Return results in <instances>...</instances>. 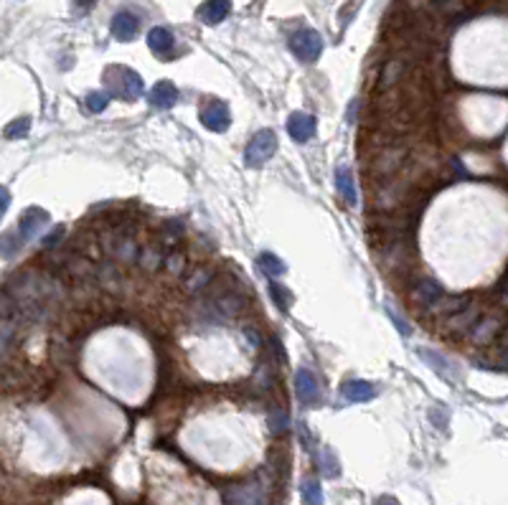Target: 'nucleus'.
<instances>
[{
  "label": "nucleus",
  "instance_id": "obj_19",
  "mask_svg": "<svg viewBox=\"0 0 508 505\" xmlns=\"http://www.w3.org/2000/svg\"><path fill=\"white\" fill-rule=\"evenodd\" d=\"M257 264H259V269H262L267 277H280V274H285V261L280 259V256H275V254H269V251H264V254H259V259H257Z\"/></svg>",
  "mask_w": 508,
  "mask_h": 505
},
{
  "label": "nucleus",
  "instance_id": "obj_21",
  "mask_svg": "<svg viewBox=\"0 0 508 505\" xmlns=\"http://www.w3.org/2000/svg\"><path fill=\"white\" fill-rule=\"evenodd\" d=\"M269 297H272V302H275L282 313H287V308H290V297H292L287 287H282L280 282H275V279H269Z\"/></svg>",
  "mask_w": 508,
  "mask_h": 505
},
{
  "label": "nucleus",
  "instance_id": "obj_24",
  "mask_svg": "<svg viewBox=\"0 0 508 505\" xmlns=\"http://www.w3.org/2000/svg\"><path fill=\"white\" fill-rule=\"evenodd\" d=\"M188 264V256L181 254V251H175V254H168L165 256V264L163 267L168 269V274H173V277H181L183 269H186Z\"/></svg>",
  "mask_w": 508,
  "mask_h": 505
},
{
  "label": "nucleus",
  "instance_id": "obj_25",
  "mask_svg": "<svg viewBox=\"0 0 508 505\" xmlns=\"http://www.w3.org/2000/svg\"><path fill=\"white\" fill-rule=\"evenodd\" d=\"M107 105H110V94L107 92H89L87 94V110L92 112V115H100L102 110H107Z\"/></svg>",
  "mask_w": 508,
  "mask_h": 505
},
{
  "label": "nucleus",
  "instance_id": "obj_22",
  "mask_svg": "<svg viewBox=\"0 0 508 505\" xmlns=\"http://www.w3.org/2000/svg\"><path fill=\"white\" fill-rule=\"evenodd\" d=\"M28 130H31V117H18V120H13L11 125H6L3 135H6L8 140H21L28 135Z\"/></svg>",
  "mask_w": 508,
  "mask_h": 505
},
{
  "label": "nucleus",
  "instance_id": "obj_20",
  "mask_svg": "<svg viewBox=\"0 0 508 505\" xmlns=\"http://www.w3.org/2000/svg\"><path fill=\"white\" fill-rule=\"evenodd\" d=\"M21 246H24V241H21V236H18V231H8L0 236V256L3 259H11V256H16L18 251H21Z\"/></svg>",
  "mask_w": 508,
  "mask_h": 505
},
{
  "label": "nucleus",
  "instance_id": "obj_14",
  "mask_svg": "<svg viewBox=\"0 0 508 505\" xmlns=\"http://www.w3.org/2000/svg\"><path fill=\"white\" fill-rule=\"evenodd\" d=\"M165 256H168V251H165V246L160 244V241L158 244H147L140 249V259H138V264L142 267V272L155 274L165 264Z\"/></svg>",
  "mask_w": 508,
  "mask_h": 505
},
{
  "label": "nucleus",
  "instance_id": "obj_30",
  "mask_svg": "<svg viewBox=\"0 0 508 505\" xmlns=\"http://www.w3.org/2000/svg\"><path fill=\"white\" fill-rule=\"evenodd\" d=\"M244 335H247V340H249L252 348H259V345H262V335H259V330L254 326H247Z\"/></svg>",
  "mask_w": 508,
  "mask_h": 505
},
{
  "label": "nucleus",
  "instance_id": "obj_6",
  "mask_svg": "<svg viewBox=\"0 0 508 505\" xmlns=\"http://www.w3.org/2000/svg\"><path fill=\"white\" fill-rule=\"evenodd\" d=\"M201 123L211 132H224V130H229V123H232L229 107L224 105L222 99H211L209 105H204V110H201Z\"/></svg>",
  "mask_w": 508,
  "mask_h": 505
},
{
  "label": "nucleus",
  "instance_id": "obj_10",
  "mask_svg": "<svg viewBox=\"0 0 508 505\" xmlns=\"http://www.w3.org/2000/svg\"><path fill=\"white\" fill-rule=\"evenodd\" d=\"M295 394L303 404H316L321 396V386H318L316 373H310L308 368H298L295 371Z\"/></svg>",
  "mask_w": 508,
  "mask_h": 505
},
{
  "label": "nucleus",
  "instance_id": "obj_2",
  "mask_svg": "<svg viewBox=\"0 0 508 505\" xmlns=\"http://www.w3.org/2000/svg\"><path fill=\"white\" fill-rule=\"evenodd\" d=\"M442 295H445V287L437 277H415L409 282V297H412L409 305L415 308L417 315L425 313V310L430 308L435 300H440Z\"/></svg>",
  "mask_w": 508,
  "mask_h": 505
},
{
  "label": "nucleus",
  "instance_id": "obj_33",
  "mask_svg": "<svg viewBox=\"0 0 508 505\" xmlns=\"http://www.w3.org/2000/svg\"><path fill=\"white\" fill-rule=\"evenodd\" d=\"M376 505H399V503H397V500H394V498H381Z\"/></svg>",
  "mask_w": 508,
  "mask_h": 505
},
{
  "label": "nucleus",
  "instance_id": "obj_31",
  "mask_svg": "<svg viewBox=\"0 0 508 505\" xmlns=\"http://www.w3.org/2000/svg\"><path fill=\"white\" fill-rule=\"evenodd\" d=\"M8 206H11V191L6 186H0V219L6 216Z\"/></svg>",
  "mask_w": 508,
  "mask_h": 505
},
{
  "label": "nucleus",
  "instance_id": "obj_27",
  "mask_svg": "<svg viewBox=\"0 0 508 505\" xmlns=\"http://www.w3.org/2000/svg\"><path fill=\"white\" fill-rule=\"evenodd\" d=\"M386 315H389V320H392L394 326L399 328V333H402V335H412V326H407V323H404V320L399 318V315L394 313L392 308H386Z\"/></svg>",
  "mask_w": 508,
  "mask_h": 505
},
{
  "label": "nucleus",
  "instance_id": "obj_5",
  "mask_svg": "<svg viewBox=\"0 0 508 505\" xmlns=\"http://www.w3.org/2000/svg\"><path fill=\"white\" fill-rule=\"evenodd\" d=\"M227 505H267V485L262 480L237 482L224 495Z\"/></svg>",
  "mask_w": 508,
  "mask_h": 505
},
{
  "label": "nucleus",
  "instance_id": "obj_9",
  "mask_svg": "<svg viewBox=\"0 0 508 505\" xmlns=\"http://www.w3.org/2000/svg\"><path fill=\"white\" fill-rule=\"evenodd\" d=\"M287 132L295 142H308L313 135H316V117L305 115V112H292L287 117Z\"/></svg>",
  "mask_w": 508,
  "mask_h": 505
},
{
  "label": "nucleus",
  "instance_id": "obj_23",
  "mask_svg": "<svg viewBox=\"0 0 508 505\" xmlns=\"http://www.w3.org/2000/svg\"><path fill=\"white\" fill-rule=\"evenodd\" d=\"M303 500L305 505H323V488L318 480L303 482Z\"/></svg>",
  "mask_w": 508,
  "mask_h": 505
},
{
  "label": "nucleus",
  "instance_id": "obj_7",
  "mask_svg": "<svg viewBox=\"0 0 508 505\" xmlns=\"http://www.w3.org/2000/svg\"><path fill=\"white\" fill-rule=\"evenodd\" d=\"M48 224V214L43 209H38V206H31V209L24 211V216H21V221H18V236H21V241H31V239L36 236V234L41 231L43 227Z\"/></svg>",
  "mask_w": 508,
  "mask_h": 505
},
{
  "label": "nucleus",
  "instance_id": "obj_15",
  "mask_svg": "<svg viewBox=\"0 0 508 505\" xmlns=\"http://www.w3.org/2000/svg\"><path fill=\"white\" fill-rule=\"evenodd\" d=\"M229 11H232V0H206L199 8V18L206 26H217L229 16Z\"/></svg>",
  "mask_w": 508,
  "mask_h": 505
},
{
  "label": "nucleus",
  "instance_id": "obj_12",
  "mask_svg": "<svg viewBox=\"0 0 508 505\" xmlns=\"http://www.w3.org/2000/svg\"><path fill=\"white\" fill-rule=\"evenodd\" d=\"M420 355L425 358V363L430 368H432L435 373H437L440 378H445V381H457L460 378V371H457L455 366H452L450 360L447 358H442L440 353H435V350H427V348H420Z\"/></svg>",
  "mask_w": 508,
  "mask_h": 505
},
{
  "label": "nucleus",
  "instance_id": "obj_16",
  "mask_svg": "<svg viewBox=\"0 0 508 505\" xmlns=\"http://www.w3.org/2000/svg\"><path fill=\"white\" fill-rule=\"evenodd\" d=\"M214 277H217V274H214V269H211L209 264H196V267L188 272L186 285L183 287H186L188 295H201V292L211 285V279Z\"/></svg>",
  "mask_w": 508,
  "mask_h": 505
},
{
  "label": "nucleus",
  "instance_id": "obj_4",
  "mask_svg": "<svg viewBox=\"0 0 508 505\" xmlns=\"http://www.w3.org/2000/svg\"><path fill=\"white\" fill-rule=\"evenodd\" d=\"M277 152V135L272 130H259L254 137L249 140V145L244 150V163L249 168H262L269 157Z\"/></svg>",
  "mask_w": 508,
  "mask_h": 505
},
{
  "label": "nucleus",
  "instance_id": "obj_18",
  "mask_svg": "<svg viewBox=\"0 0 508 505\" xmlns=\"http://www.w3.org/2000/svg\"><path fill=\"white\" fill-rule=\"evenodd\" d=\"M336 188H338L341 198L348 206H356V186H353V173L348 165H338L336 168Z\"/></svg>",
  "mask_w": 508,
  "mask_h": 505
},
{
  "label": "nucleus",
  "instance_id": "obj_3",
  "mask_svg": "<svg viewBox=\"0 0 508 505\" xmlns=\"http://www.w3.org/2000/svg\"><path fill=\"white\" fill-rule=\"evenodd\" d=\"M287 46L300 61L305 64H313L318 61V56L323 53V38L318 31L313 28H300V31H292L290 38H287Z\"/></svg>",
  "mask_w": 508,
  "mask_h": 505
},
{
  "label": "nucleus",
  "instance_id": "obj_8",
  "mask_svg": "<svg viewBox=\"0 0 508 505\" xmlns=\"http://www.w3.org/2000/svg\"><path fill=\"white\" fill-rule=\"evenodd\" d=\"M110 31L117 41H133L135 36H138V31H140V18L130 11H120L112 18Z\"/></svg>",
  "mask_w": 508,
  "mask_h": 505
},
{
  "label": "nucleus",
  "instance_id": "obj_29",
  "mask_svg": "<svg viewBox=\"0 0 508 505\" xmlns=\"http://www.w3.org/2000/svg\"><path fill=\"white\" fill-rule=\"evenodd\" d=\"M269 424H272V432H282L287 427V414L285 412H272V419H269Z\"/></svg>",
  "mask_w": 508,
  "mask_h": 505
},
{
  "label": "nucleus",
  "instance_id": "obj_1",
  "mask_svg": "<svg viewBox=\"0 0 508 505\" xmlns=\"http://www.w3.org/2000/svg\"><path fill=\"white\" fill-rule=\"evenodd\" d=\"M105 87H107V94H112V97H120V99H130V102H135V99H140L142 92H145V87H142V79L138 71L128 69V66H110V69L105 71Z\"/></svg>",
  "mask_w": 508,
  "mask_h": 505
},
{
  "label": "nucleus",
  "instance_id": "obj_17",
  "mask_svg": "<svg viewBox=\"0 0 508 505\" xmlns=\"http://www.w3.org/2000/svg\"><path fill=\"white\" fill-rule=\"evenodd\" d=\"M147 46H150L152 53H158V56H168L175 46V38L168 28L163 26H155V28L147 31Z\"/></svg>",
  "mask_w": 508,
  "mask_h": 505
},
{
  "label": "nucleus",
  "instance_id": "obj_13",
  "mask_svg": "<svg viewBox=\"0 0 508 505\" xmlns=\"http://www.w3.org/2000/svg\"><path fill=\"white\" fill-rule=\"evenodd\" d=\"M374 386L368 381H361V378H348V381L341 383V396L346 401H353V404H361V401H371L374 399Z\"/></svg>",
  "mask_w": 508,
  "mask_h": 505
},
{
  "label": "nucleus",
  "instance_id": "obj_11",
  "mask_svg": "<svg viewBox=\"0 0 508 505\" xmlns=\"http://www.w3.org/2000/svg\"><path fill=\"white\" fill-rule=\"evenodd\" d=\"M147 102L155 110H170L178 102V89H175L173 82H158L147 92Z\"/></svg>",
  "mask_w": 508,
  "mask_h": 505
},
{
  "label": "nucleus",
  "instance_id": "obj_32",
  "mask_svg": "<svg viewBox=\"0 0 508 505\" xmlns=\"http://www.w3.org/2000/svg\"><path fill=\"white\" fill-rule=\"evenodd\" d=\"M94 3H97V0H74L76 11H89V8H92Z\"/></svg>",
  "mask_w": 508,
  "mask_h": 505
},
{
  "label": "nucleus",
  "instance_id": "obj_28",
  "mask_svg": "<svg viewBox=\"0 0 508 505\" xmlns=\"http://www.w3.org/2000/svg\"><path fill=\"white\" fill-rule=\"evenodd\" d=\"M61 239H64V227H56L46 239H43V246H46V249H53V246H56Z\"/></svg>",
  "mask_w": 508,
  "mask_h": 505
},
{
  "label": "nucleus",
  "instance_id": "obj_26",
  "mask_svg": "<svg viewBox=\"0 0 508 505\" xmlns=\"http://www.w3.org/2000/svg\"><path fill=\"white\" fill-rule=\"evenodd\" d=\"M321 467H323V472H326L328 477H336V475H338V462H336V454H333V452H328V449H323Z\"/></svg>",
  "mask_w": 508,
  "mask_h": 505
}]
</instances>
